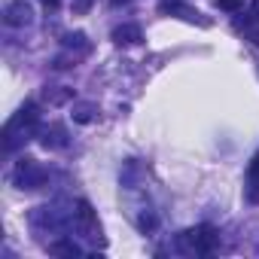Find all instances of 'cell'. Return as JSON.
<instances>
[{
    "label": "cell",
    "mask_w": 259,
    "mask_h": 259,
    "mask_svg": "<svg viewBox=\"0 0 259 259\" xmlns=\"http://www.w3.org/2000/svg\"><path fill=\"white\" fill-rule=\"evenodd\" d=\"M189 241H192V247H195V250L210 253V250L217 247V229H213V226H198V229H192V232H189Z\"/></svg>",
    "instance_id": "6da1fadb"
},
{
    "label": "cell",
    "mask_w": 259,
    "mask_h": 259,
    "mask_svg": "<svg viewBox=\"0 0 259 259\" xmlns=\"http://www.w3.org/2000/svg\"><path fill=\"white\" fill-rule=\"evenodd\" d=\"M7 22L10 25H28L31 22V10L22 4V0H16V4L7 7Z\"/></svg>",
    "instance_id": "7a4b0ae2"
},
{
    "label": "cell",
    "mask_w": 259,
    "mask_h": 259,
    "mask_svg": "<svg viewBox=\"0 0 259 259\" xmlns=\"http://www.w3.org/2000/svg\"><path fill=\"white\" fill-rule=\"evenodd\" d=\"M113 40H116L119 46H135V43L141 40V28H135V25H122V28L113 31Z\"/></svg>",
    "instance_id": "3957f363"
},
{
    "label": "cell",
    "mask_w": 259,
    "mask_h": 259,
    "mask_svg": "<svg viewBox=\"0 0 259 259\" xmlns=\"http://www.w3.org/2000/svg\"><path fill=\"white\" fill-rule=\"evenodd\" d=\"M52 253H67V256H76L79 250H76L73 244H55V247H52Z\"/></svg>",
    "instance_id": "277c9868"
},
{
    "label": "cell",
    "mask_w": 259,
    "mask_h": 259,
    "mask_svg": "<svg viewBox=\"0 0 259 259\" xmlns=\"http://www.w3.org/2000/svg\"><path fill=\"white\" fill-rule=\"evenodd\" d=\"M217 7H220V10H238L241 0H217Z\"/></svg>",
    "instance_id": "5b68a950"
},
{
    "label": "cell",
    "mask_w": 259,
    "mask_h": 259,
    "mask_svg": "<svg viewBox=\"0 0 259 259\" xmlns=\"http://www.w3.org/2000/svg\"><path fill=\"white\" fill-rule=\"evenodd\" d=\"M79 217H82L85 223H92V207H89L85 201H79Z\"/></svg>",
    "instance_id": "8992f818"
},
{
    "label": "cell",
    "mask_w": 259,
    "mask_h": 259,
    "mask_svg": "<svg viewBox=\"0 0 259 259\" xmlns=\"http://www.w3.org/2000/svg\"><path fill=\"white\" fill-rule=\"evenodd\" d=\"M250 177H253V183L259 186V156L253 159V165H250Z\"/></svg>",
    "instance_id": "52a82bcc"
},
{
    "label": "cell",
    "mask_w": 259,
    "mask_h": 259,
    "mask_svg": "<svg viewBox=\"0 0 259 259\" xmlns=\"http://www.w3.org/2000/svg\"><path fill=\"white\" fill-rule=\"evenodd\" d=\"M92 119V113H89V107H82L79 113H76V122H89Z\"/></svg>",
    "instance_id": "ba28073f"
}]
</instances>
